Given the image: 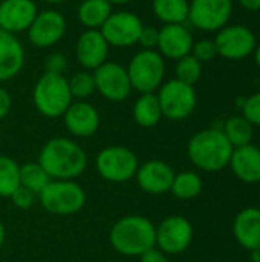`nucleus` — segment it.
I'll return each instance as SVG.
<instances>
[{
	"instance_id": "45",
	"label": "nucleus",
	"mask_w": 260,
	"mask_h": 262,
	"mask_svg": "<svg viewBox=\"0 0 260 262\" xmlns=\"http://www.w3.org/2000/svg\"><path fill=\"white\" fill-rule=\"evenodd\" d=\"M0 135H2V134H0Z\"/></svg>"
},
{
	"instance_id": "32",
	"label": "nucleus",
	"mask_w": 260,
	"mask_h": 262,
	"mask_svg": "<svg viewBox=\"0 0 260 262\" xmlns=\"http://www.w3.org/2000/svg\"><path fill=\"white\" fill-rule=\"evenodd\" d=\"M192 55H193L195 58H198L201 63L211 61V60L218 55L215 41H213V40H208V38H204V40H199V41L193 43Z\"/></svg>"
},
{
	"instance_id": "41",
	"label": "nucleus",
	"mask_w": 260,
	"mask_h": 262,
	"mask_svg": "<svg viewBox=\"0 0 260 262\" xmlns=\"http://www.w3.org/2000/svg\"><path fill=\"white\" fill-rule=\"evenodd\" d=\"M253 55H254V61H256V64L260 68V43H257V46H256V49H254Z\"/></svg>"
},
{
	"instance_id": "43",
	"label": "nucleus",
	"mask_w": 260,
	"mask_h": 262,
	"mask_svg": "<svg viewBox=\"0 0 260 262\" xmlns=\"http://www.w3.org/2000/svg\"><path fill=\"white\" fill-rule=\"evenodd\" d=\"M107 2L112 3V5H123V3H129L132 0H107Z\"/></svg>"
},
{
	"instance_id": "24",
	"label": "nucleus",
	"mask_w": 260,
	"mask_h": 262,
	"mask_svg": "<svg viewBox=\"0 0 260 262\" xmlns=\"http://www.w3.org/2000/svg\"><path fill=\"white\" fill-rule=\"evenodd\" d=\"M162 118L161 106L155 94H141L133 106V120L141 127H153Z\"/></svg>"
},
{
	"instance_id": "18",
	"label": "nucleus",
	"mask_w": 260,
	"mask_h": 262,
	"mask_svg": "<svg viewBox=\"0 0 260 262\" xmlns=\"http://www.w3.org/2000/svg\"><path fill=\"white\" fill-rule=\"evenodd\" d=\"M109 52V43L106 41L104 35L100 29H87L84 31L75 48L77 60L86 69L95 71L103 63H106Z\"/></svg>"
},
{
	"instance_id": "39",
	"label": "nucleus",
	"mask_w": 260,
	"mask_h": 262,
	"mask_svg": "<svg viewBox=\"0 0 260 262\" xmlns=\"http://www.w3.org/2000/svg\"><path fill=\"white\" fill-rule=\"evenodd\" d=\"M239 5L250 12H259L260 11V0H238Z\"/></svg>"
},
{
	"instance_id": "11",
	"label": "nucleus",
	"mask_w": 260,
	"mask_h": 262,
	"mask_svg": "<svg viewBox=\"0 0 260 262\" xmlns=\"http://www.w3.org/2000/svg\"><path fill=\"white\" fill-rule=\"evenodd\" d=\"M193 241V226L184 216H167L156 226V249L166 255L184 253Z\"/></svg>"
},
{
	"instance_id": "37",
	"label": "nucleus",
	"mask_w": 260,
	"mask_h": 262,
	"mask_svg": "<svg viewBox=\"0 0 260 262\" xmlns=\"http://www.w3.org/2000/svg\"><path fill=\"white\" fill-rule=\"evenodd\" d=\"M139 262H169V259H167L166 253H162L159 249L153 247L139 256Z\"/></svg>"
},
{
	"instance_id": "8",
	"label": "nucleus",
	"mask_w": 260,
	"mask_h": 262,
	"mask_svg": "<svg viewBox=\"0 0 260 262\" xmlns=\"http://www.w3.org/2000/svg\"><path fill=\"white\" fill-rule=\"evenodd\" d=\"M156 97L161 106L162 117L173 121L188 118L198 104L195 86L182 83L176 78L164 83Z\"/></svg>"
},
{
	"instance_id": "35",
	"label": "nucleus",
	"mask_w": 260,
	"mask_h": 262,
	"mask_svg": "<svg viewBox=\"0 0 260 262\" xmlns=\"http://www.w3.org/2000/svg\"><path fill=\"white\" fill-rule=\"evenodd\" d=\"M158 38H159V31L155 28H143L138 43L144 48V49H153L158 46Z\"/></svg>"
},
{
	"instance_id": "16",
	"label": "nucleus",
	"mask_w": 260,
	"mask_h": 262,
	"mask_svg": "<svg viewBox=\"0 0 260 262\" xmlns=\"http://www.w3.org/2000/svg\"><path fill=\"white\" fill-rule=\"evenodd\" d=\"M38 11L32 0H2L0 29L11 34L29 29Z\"/></svg>"
},
{
	"instance_id": "34",
	"label": "nucleus",
	"mask_w": 260,
	"mask_h": 262,
	"mask_svg": "<svg viewBox=\"0 0 260 262\" xmlns=\"http://www.w3.org/2000/svg\"><path fill=\"white\" fill-rule=\"evenodd\" d=\"M11 201L15 207L21 209V210H28L31 207L35 206V203L38 201V195L31 192L29 189H25V187H18L12 195H11Z\"/></svg>"
},
{
	"instance_id": "1",
	"label": "nucleus",
	"mask_w": 260,
	"mask_h": 262,
	"mask_svg": "<svg viewBox=\"0 0 260 262\" xmlns=\"http://www.w3.org/2000/svg\"><path fill=\"white\" fill-rule=\"evenodd\" d=\"M38 163L51 180H75L87 169V154L77 141L55 137L41 147Z\"/></svg>"
},
{
	"instance_id": "25",
	"label": "nucleus",
	"mask_w": 260,
	"mask_h": 262,
	"mask_svg": "<svg viewBox=\"0 0 260 262\" xmlns=\"http://www.w3.org/2000/svg\"><path fill=\"white\" fill-rule=\"evenodd\" d=\"M155 15L166 25H182L188 20V0H153Z\"/></svg>"
},
{
	"instance_id": "7",
	"label": "nucleus",
	"mask_w": 260,
	"mask_h": 262,
	"mask_svg": "<svg viewBox=\"0 0 260 262\" xmlns=\"http://www.w3.org/2000/svg\"><path fill=\"white\" fill-rule=\"evenodd\" d=\"M95 167L103 180L121 184L135 178L139 161L133 150L124 146H109L98 152Z\"/></svg>"
},
{
	"instance_id": "17",
	"label": "nucleus",
	"mask_w": 260,
	"mask_h": 262,
	"mask_svg": "<svg viewBox=\"0 0 260 262\" xmlns=\"http://www.w3.org/2000/svg\"><path fill=\"white\" fill-rule=\"evenodd\" d=\"M66 129L77 138L92 137L100 127V114L87 101H75L63 114Z\"/></svg>"
},
{
	"instance_id": "14",
	"label": "nucleus",
	"mask_w": 260,
	"mask_h": 262,
	"mask_svg": "<svg viewBox=\"0 0 260 262\" xmlns=\"http://www.w3.org/2000/svg\"><path fill=\"white\" fill-rule=\"evenodd\" d=\"M135 178L141 190H144L146 193L162 195L170 192L175 170L162 160H149L139 164Z\"/></svg>"
},
{
	"instance_id": "38",
	"label": "nucleus",
	"mask_w": 260,
	"mask_h": 262,
	"mask_svg": "<svg viewBox=\"0 0 260 262\" xmlns=\"http://www.w3.org/2000/svg\"><path fill=\"white\" fill-rule=\"evenodd\" d=\"M11 106H12L11 95L8 94L6 89H3V88L0 86V120H3V118L9 114Z\"/></svg>"
},
{
	"instance_id": "6",
	"label": "nucleus",
	"mask_w": 260,
	"mask_h": 262,
	"mask_svg": "<svg viewBox=\"0 0 260 262\" xmlns=\"http://www.w3.org/2000/svg\"><path fill=\"white\" fill-rule=\"evenodd\" d=\"M127 74L132 89L141 94H153L164 80V57L153 49H143L130 60Z\"/></svg>"
},
{
	"instance_id": "2",
	"label": "nucleus",
	"mask_w": 260,
	"mask_h": 262,
	"mask_svg": "<svg viewBox=\"0 0 260 262\" xmlns=\"http://www.w3.org/2000/svg\"><path fill=\"white\" fill-rule=\"evenodd\" d=\"M113 250L123 256H141L156 247V226L146 216L127 215L118 220L109 235Z\"/></svg>"
},
{
	"instance_id": "21",
	"label": "nucleus",
	"mask_w": 260,
	"mask_h": 262,
	"mask_svg": "<svg viewBox=\"0 0 260 262\" xmlns=\"http://www.w3.org/2000/svg\"><path fill=\"white\" fill-rule=\"evenodd\" d=\"M25 51L18 38L0 29V81L14 78L23 68Z\"/></svg>"
},
{
	"instance_id": "10",
	"label": "nucleus",
	"mask_w": 260,
	"mask_h": 262,
	"mask_svg": "<svg viewBox=\"0 0 260 262\" xmlns=\"http://www.w3.org/2000/svg\"><path fill=\"white\" fill-rule=\"evenodd\" d=\"M233 0H190L188 21L205 32H218L230 23Z\"/></svg>"
},
{
	"instance_id": "36",
	"label": "nucleus",
	"mask_w": 260,
	"mask_h": 262,
	"mask_svg": "<svg viewBox=\"0 0 260 262\" xmlns=\"http://www.w3.org/2000/svg\"><path fill=\"white\" fill-rule=\"evenodd\" d=\"M67 68L66 58L60 54H52L48 57L46 61V72H55V74H63V71Z\"/></svg>"
},
{
	"instance_id": "31",
	"label": "nucleus",
	"mask_w": 260,
	"mask_h": 262,
	"mask_svg": "<svg viewBox=\"0 0 260 262\" xmlns=\"http://www.w3.org/2000/svg\"><path fill=\"white\" fill-rule=\"evenodd\" d=\"M67 81H69V89H70L72 98L75 97L78 100H84L97 91L93 74L87 72V71L72 75V78Z\"/></svg>"
},
{
	"instance_id": "42",
	"label": "nucleus",
	"mask_w": 260,
	"mask_h": 262,
	"mask_svg": "<svg viewBox=\"0 0 260 262\" xmlns=\"http://www.w3.org/2000/svg\"><path fill=\"white\" fill-rule=\"evenodd\" d=\"M251 253V262H260V249L259 250H253Z\"/></svg>"
},
{
	"instance_id": "29",
	"label": "nucleus",
	"mask_w": 260,
	"mask_h": 262,
	"mask_svg": "<svg viewBox=\"0 0 260 262\" xmlns=\"http://www.w3.org/2000/svg\"><path fill=\"white\" fill-rule=\"evenodd\" d=\"M20 187V166L15 160L0 155V196L11 198Z\"/></svg>"
},
{
	"instance_id": "3",
	"label": "nucleus",
	"mask_w": 260,
	"mask_h": 262,
	"mask_svg": "<svg viewBox=\"0 0 260 262\" xmlns=\"http://www.w3.org/2000/svg\"><path fill=\"white\" fill-rule=\"evenodd\" d=\"M233 146L224 135L222 129L211 127L196 132L188 144V160L204 172H219L230 164Z\"/></svg>"
},
{
	"instance_id": "26",
	"label": "nucleus",
	"mask_w": 260,
	"mask_h": 262,
	"mask_svg": "<svg viewBox=\"0 0 260 262\" xmlns=\"http://www.w3.org/2000/svg\"><path fill=\"white\" fill-rule=\"evenodd\" d=\"M222 132L233 147H241V146L251 144L254 135V126L244 115H236L224 123Z\"/></svg>"
},
{
	"instance_id": "4",
	"label": "nucleus",
	"mask_w": 260,
	"mask_h": 262,
	"mask_svg": "<svg viewBox=\"0 0 260 262\" xmlns=\"http://www.w3.org/2000/svg\"><path fill=\"white\" fill-rule=\"evenodd\" d=\"M32 100L41 115L48 118L63 117L72 103L69 81L63 74L44 72L34 86Z\"/></svg>"
},
{
	"instance_id": "30",
	"label": "nucleus",
	"mask_w": 260,
	"mask_h": 262,
	"mask_svg": "<svg viewBox=\"0 0 260 262\" xmlns=\"http://www.w3.org/2000/svg\"><path fill=\"white\" fill-rule=\"evenodd\" d=\"M201 75H202V63L198 58H195L192 54L178 60L176 80L193 86L195 83H198Z\"/></svg>"
},
{
	"instance_id": "5",
	"label": "nucleus",
	"mask_w": 260,
	"mask_h": 262,
	"mask_svg": "<svg viewBox=\"0 0 260 262\" xmlns=\"http://www.w3.org/2000/svg\"><path fill=\"white\" fill-rule=\"evenodd\" d=\"M41 207L57 216H70L78 213L86 204L84 189L75 180H51L40 192Z\"/></svg>"
},
{
	"instance_id": "19",
	"label": "nucleus",
	"mask_w": 260,
	"mask_h": 262,
	"mask_svg": "<svg viewBox=\"0 0 260 262\" xmlns=\"http://www.w3.org/2000/svg\"><path fill=\"white\" fill-rule=\"evenodd\" d=\"M193 37L184 25H164L159 29L158 49L162 57L170 60H179L192 54Z\"/></svg>"
},
{
	"instance_id": "23",
	"label": "nucleus",
	"mask_w": 260,
	"mask_h": 262,
	"mask_svg": "<svg viewBox=\"0 0 260 262\" xmlns=\"http://www.w3.org/2000/svg\"><path fill=\"white\" fill-rule=\"evenodd\" d=\"M112 14V3L107 0H84L78 8V20L87 29H101Z\"/></svg>"
},
{
	"instance_id": "13",
	"label": "nucleus",
	"mask_w": 260,
	"mask_h": 262,
	"mask_svg": "<svg viewBox=\"0 0 260 262\" xmlns=\"http://www.w3.org/2000/svg\"><path fill=\"white\" fill-rule=\"evenodd\" d=\"M97 91L109 101H124L130 92L132 84L127 69L118 63H103L93 72Z\"/></svg>"
},
{
	"instance_id": "20",
	"label": "nucleus",
	"mask_w": 260,
	"mask_h": 262,
	"mask_svg": "<svg viewBox=\"0 0 260 262\" xmlns=\"http://www.w3.org/2000/svg\"><path fill=\"white\" fill-rule=\"evenodd\" d=\"M228 166L231 167L234 177L242 183H260V149L253 143L234 147Z\"/></svg>"
},
{
	"instance_id": "33",
	"label": "nucleus",
	"mask_w": 260,
	"mask_h": 262,
	"mask_svg": "<svg viewBox=\"0 0 260 262\" xmlns=\"http://www.w3.org/2000/svg\"><path fill=\"white\" fill-rule=\"evenodd\" d=\"M242 115L253 124L260 126V91L250 97H245L242 106Z\"/></svg>"
},
{
	"instance_id": "27",
	"label": "nucleus",
	"mask_w": 260,
	"mask_h": 262,
	"mask_svg": "<svg viewBox=\"0 0 260 262\" xmlns=\"http://www.w3.org/2000/svg\"><path fill=\"white\" fill-rule=\"evenodd\" d=\"M204 189L202 178L192 170H184L175 173L170 192L179 200H193L201 195Z\"/></svg>"
},
{
	"instance_id": "28",
	"label": "nucleus",
	"mask_w": 260,
	"mask_h": 262,
	"mask_svg": "<svg viewBox=\"0 0 260 262\" xmlns=\"http://www.w3.org/2000/svg\"><path fill=\"white\" fill-rule=\"evenodd\" d=\"M51 177L41 167L38 161H29L20 166V186L40 195V192L49 184Z\"/></svg>"
},
{
	"instance_id": "12",
	"label": "nucleus",
	"mask_w": 260,
	"mask_h": 262,
	"mask_svg": "<svg viewBox=\"0 0 260 262\" xmlns=\"http://www.w3.org/2000/svg\"><path fill=\"white\" fill-rule=\"evenodd\" d=\"M143 28V21L136 14L120 11L112 12L100 31L109 45L116 48H127L138 43Z\"/></svg>"
},
{
	"instance_id": "44",
	"label": "nucleus",
	"mask_w": 260,
	"mask_h": 262,
	"mask_svg": "<svg viewBox=\"0 0 260 262\" xmlns=\"http://www.w3.org/2000/svg\"><path fill=\"white\" fill-rule=\"evenodd\" d=\"M43 2H48V3H61V2H66V0H43Z\"/></svg>"
},
{
	"instance_id": "22",
	"label": "nucleus",
	"mask_w": 260,
	"mask_h": 262,
	"mask_svg": "<svg viewBox=\"0 0 260 262\" xmlns=\"http://www.w3.org/2000/svg\"><path fill=\"white\" fill-rule=\"evenodd\" d=\"M233 235L244 249L253 252L260 249V209L247 207L241 210L233 223Z\"/></svg>"
},
{
	"instance_id": "40",
	"label": "nucleus",
	"mask_w": 260,
	"mask_h": 262,
	"mask_svg": "<svg viewBox=\"0 0 260 262\" xmlns=\"http://www.w3.org/2000/svg\"><path fill=\"white\" fill-rule=\"evenodd\" d=\"M5 238H6L5 226H3V223L0 221V250H2V247H3V244H5Z\"/></svg>"
},
{
	"instance_id": "15",
	"label": "nucleus",
	"mask_w": 260,
	"mask_h": 262,
	"mask_svg": "<svg viewBox=\"0 0 260 262\" xmlns=\"http://www.w3.org/2000/svg\"><path fill=\"white\" fill-rule=\"evenodd\" d=\"M66 32V20L57 11L38 12L28 29L29 41L37 48H49L55 45Z\"/></svg>"
},
{
	"instance_id": "9",
	"label": "nucleus",
	"mask_w": 260,
	"mask_h": 262,
	"mask_svg": "<svg viewBox=\"0 0 260 262\" xmlns=\"http://www.w3.org/2000/svg\"><path fill=\"white\" fill-rule=\"evenodd\" d=\"M215 45L218 55L227 60H244L250 57L256 46V34L245 25H227L216 32Z\"/></svg>"
}]
</instances>
